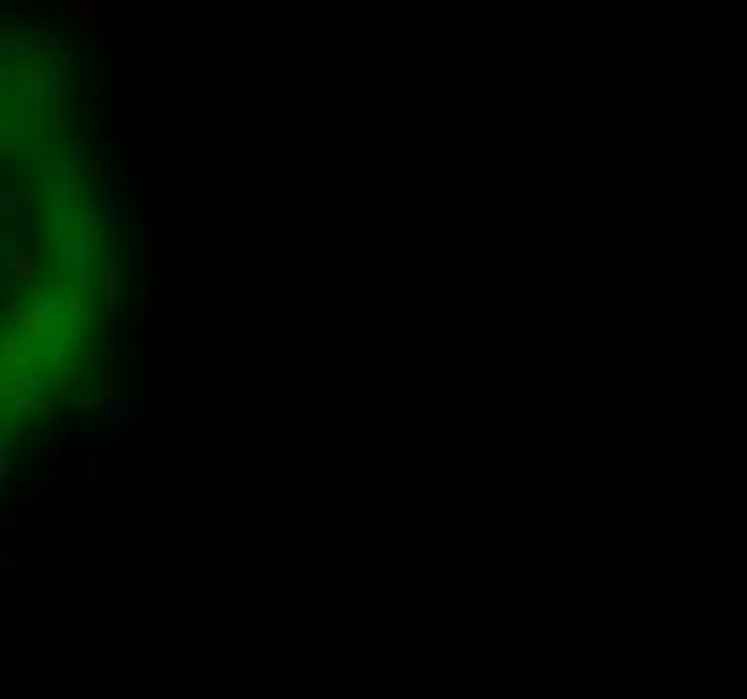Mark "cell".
<instances>
[{"label":"cell","mask_w":747,"mask_h":699,"mask_svg":"<svg viewBox=\"0 0 747 699\" xmlns=\"http://www.w3.org/2000/svg\"><path fill=\"white\" fill-rule=\"evenodd\" d=\"M17 527H22L17 511H11V517H0V554H11V544H17Z\"/></svg>","instance_id":"obj_8"},{"label":"cell","mask_w":747,"mask_h":699,"mask_svg":"<svg viewBox=\"0 0 747 699\" xmlns=\"http://www.w3.org/2000/svg\"><path fill=\"white\" fill-rule=\"evenodd\" d=\"M194 124V65L183 54L156 60V135L183 140Z\"/></svg>","instance_id":"obj_1"},{"label":"cell","mask_w":747,"mask_h":699,"mask_svg":"<svg viewBox=\"0 0 747 699\" xmlns=\"http://www.w3.org/2000/svg\"><path fill=\"white\" fill-rule=\"evenodd\" d=\"M33 205H38L33 183L0 178V226H11V232H27V226H33Z\"/></svg>","instance_id":"obj_3"},{"label":"cell","mask_w":747,"mask_h":699,"mask_svg":"<svg viewBox=\"0 0 747 699\" xmlns=\"http://www.w3.org/2000/svg\"><path fill=\"white\" fill-rule=\"evenodd\" d=\"M97 226H129L135 216H129V205H119V194H113V178H108V189H103V210H92Z\"/></svg>","instance_id":"obj_7"},{"label":"cell","mask_w":747,"mask_h":699,"mask_svg":"<svg viewBox=\"0 0 747 699\" xmlns=\"http://www.w3.org/2000/svg\"><path fill=\"white\" fill-rule=\"evenodd\" d=\"M103 431L113 441H124V436H135L140 431V398H103Z\"/></svg>","instance_id":"obj_4"},{"label":"cell","mask_w":747,"mask_h":699,"mask_svg":"<svg viewBox=\"0 0 747 699\" xmlns=\"http://www.w3.org/2000/svg\"><path fill=\"white\" fill-rule=\"evenodd\" d=\"M54 237V259H60L65 280H86L92 285V259H97V242L86 232H49Z\"/></svg>","instance_id":"obj_2"},{"label":"cell","mask_w":747,"mask_h":699,"mask_svg":"<svg viewBox=\"0 0 747 699\" xmlns=\"http://www.w3.org/2000/svg\"><path fill=\"white\" fill-rule=\"evenodd\" d=\"M11 468L17 463H11V447H6V436H0V479H11Z\"/></svg>","instance_id":"obj_9"},{"label":"cell","mask_w":747,"mask_h":699,"mask_svg":"<svg viewBox=\"0 0 747 699\" xmlns=\"http://www.w3.org/2000/svg\"><path fill=\"white\" fill-rule=\"evenodd\" d=\"M81 183H86V162H81V151H60L54 156V194H81Z\"/></svg>","instance_id":"obj_6"},{"label":"cell","mask_w":747,"mask_h":699,"mask_svg":"<svg viewBox=\"0 0 747 699\" xmlns=\"http://www.w3.org/2000/svg\"><path fill=\"white\" fill-rule=\"evenodd\" d=\"M92 285L103 296H124V269H119V248H103L97 242V259H92Z\"/></svg>","instance_id":"obj_5"},{"label":"cell","mask_w":747,"mask_h":699,"mask_svg":"<svg viewBox=\"0 0 747 699\" xmlns=\"http://www.w3.org/2000/svg\"><path fill=\"white\" fill-rule=\"evenodd\" d=\"M0 135H6V119H0Z\"/></svg>","instance_id":"obj_10"}]
</instances>
